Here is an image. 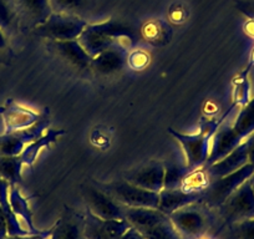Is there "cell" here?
<instances>
[{"label":"cell","mask_w":254,"mask_h":239,"mask_svg":"<svg viewBox=\"0 0 254 239\" xmlns=\"http://www.w3.org/2000/svg\"><path fill=\"white\" fill-rule=\"evenodd\" d=\"M77 41L91 58H95L112 46L128 49L136 43V35L130 26L111 19L102 23L87 24Z\"/></svg>","instance_id":"6da1fadb"},{"label":"cell","mask_w":254,"mask_h":239,"mask_svg":"<svg viewBox=\"0 0 254 239\" xmlns=\"http://www.w3.org/2000/svg\"><path fill=\"white\" fill-rule=\"evenodd\" d=\"M168 217L182 239H199L208 237L214 222L217 221L214 209L209 208L203 202L188 204L175 211Z\"/></svg>","instance_id":"7a4b0ae2"},{"label":"cell","mask_w":254,"mask_h":239,"mask_svg":"<svg viewBox=\"0 0 254 239\" xmlns=\"http://www.w3.org/2000/svg\"><path fill=\"white\" fill-rule=\"evenodd\" d=\"M227 114L224 115V117L227 116ZM223 119H221L219 121L207 122L198 133H193V135H186V133L178 132L172 127L168 128V133L173 138H176L177 142L181 145V147H182L186 157V166L190 170V172L206 166L209 156V150H211L212 137L216 133V131L218 130L219 126L222 125Z\"/></svg>","instance_id":"3957f363"},{"label":"cell","mask_w":254,"mask_h":239,"mask_svg":"<svg viewBox=\"0 0 254 239\" xmlns=\"http://www.w3.org/2000/svg\"><path fill=\"white\" fill-rule=\"evenodd\" d=\"M214 212L217 221L221 222V229L254 218V189L251 178L238 187Z\"/></svg>","instance_id":"277c9868"},{"label":"cell","mask_w":254,"mask_h":239,"mask_svg":"<svg viewBox=\"0 0 254 239\" xmlns=\"http://www.w3.org/2000/svg\"><path fill=\"white\" fill-rule=\"evenodd\" d=\"M87 24L89 23L79 15L51 13L45 23L34 29V33L48 41L76 40Z\"/></svg>","instance_id":"5b68a950"},{"label":"cell","mask_w":254,"mask_h":239,"mask_svg":"<svg viewBox=\"0 0 254 239\" xmlns=\"http://www.w3.org/2000/svg\"><path fill=\"white\" fill-rule=\"evenodd\" d=\"M254 175V163L249 162L239 170L213 179L209 182L207 188L203 192V202L209 208L216 209L236 191L238 187Z\"/></svg>","instance_id":"8992f818"},{"label":"cell","mask_w":254,"mask_h":239,"mask_svg":"<svg viewBox=\"0 0 254 239\" xmlns=\"http://www.w3.org/2000/svg\"><path fill=\"white\" fill-rule=\"evenodd\" d=\"M100 188L109 193L121 206L158 208V201H160L158 192L143 189L130 183L126 179H119V181L102 184Z\"/></svg>","instance_id":"52a82bcc"},{"label":"cell","mask_w":254,"mask_h":239,"mask_svg":"<svg viewBox=\"0 0 254 239\" xmlns=\"http://www.w3.org/2000/svg\"><path fill=\"white\" fill-rule=\"evenodd\" d=\"M49 126L48 114L41 115V119L33 126L24 130L0 135V156H18L24 148L40 136L44 135Z\"/></svg>","instance_id":"ba28073f"},{"label":"cell","mask_w":254,"mask_h":239,"mask_svg":"<svg viewBox=\"0 0 254 239\" xmlns=\"http://www.w3.org/2000/svg\"><path fill=\"white\" fill-rule=\"evenodd\" d=\"M82 197L87 209L100 219H125L122 206L100 187H82Z\"/></svg>","instance_id":"9c48e42d"},{"label":"cell","mask_w":254,"mask_h":239,"mask_svg":"<svg viewBox=\"0 0 254 239\" xmlns=\"http://www.w3.org/2000/svg\"><path fill=\"white\" fill-rule=\"evenodd\" d=\"M48 49L67 66L77 71H90L92 58L86 53L81 44L76 40L48 41Z\"/></svg>","instance_id":"30bf717a"},{"label":"cell","mask_w":254,"mask_h":239,"mask_svg":"<svg viewBox=\"0 0 254 239\" xmlns=\"http://www.w3.org/2000/svg\"><path fill=\"white\" fill-rule=\"evenodd\" d=\"M124 179L143 189L160 192L163 189L165 166L160 161H148L145 165L125 173Z\"/></svg>","instance_id":"8fae6325"},{"label":"cell","mask_w":254,"mask_h":239,"mask_svg":"<svg viewBox=\"0 0 254 239\" xmlns=\"http://www.w3.org/2000/svg\"><path fill=\"white\" fill-rule=\"evenodd\" d=\"M128 60V49L124 46H112L92 58L90 72L96 76H112L124 70Z\"/></svg>","instance_id":"7c38bea8"},{"label":"cell","mask_w":254,"mask_h":239,"mask_svg":"<svg viewBox=\"0 0 254 239\" xmlns=\"http://www.w3.org/2000/svg\"><path fill=\"white\" fill-rule=\"evenodd\" d=\"M0 115L4 121V128H5L4 133L28 128L41 119L40 114L28 109V107L21 106L20 104L11 99H9L4 104V106L0 107Z\"/></svg>","instance_id":"4fadbf2b"},{"label":"cell","mask_w":254,"mask_h":239,"mask_svg":"<svg viewBox=\"0 0 254 239\" xmlns=\"http://www.w3.org/2000/svg\"><path fill=\"white\" fill-rule=\"evenodd\" d=\"M18 19L25 26L35 29L48 20L51 15L49 0H13Z\"/></svg>","instance_id":"5bb4252c"},{"label":"cell","mask_w":254,"mask_h":239,"mask_svg":"<svg viewBox=\"0 0 254 239\" xmlns=\"http://www.w3.org/2000/svg\"><path fill=\"white\" fill-rule=\"evenodd\" d=\"M48 239H85V217L66 207L50 229Z\"/></svg>","instance_id":"9a60e30c"},{"label":"cell","mask_w":254,"mask_h":239,"mask_svg":"<svg viewBox=\"0 0 254 239\" xmlns=\"http://www.w3.org/2000/svg\"><path fill=\"white\" fill-rule=\"evenodd\" d=\"M249 163V148L248 141H243L238 147L234 148L232 152H229L226 157L217 161L216 163L211 166H207L206 171L209 179L213 181L216 178L223 177V176L229 175L234 171L239 170L243 166Z\"/></svg>","instance_id":"2e32d148"},{"label":"cell","mask_w":254,"mask_h":239,"mask_svg":"<svg viewBox=\"0 0 254 239\" xmlns=\"http://www.w3.org/2000/svg\"><path fill=\"white\" fill-rule=\"evenodd\" d=\"M158 211L170 216L177 209L183 208L194 202H202L203 192H187L182 188L161 189L158 192Z\"/></svg>","instance_id":"e0dca14e"},{"label":"cell","mask_w":254,"mask_h":239,"mask_svg":"<svg viewBox=\"0 0 254 239\" xmlns=\"http://www.w3.org/2000/svg\"><path fill=\"white\" fill-rule=\"evenodd\" d=\"M124 217L131 227L143 233L152 228L155 224L168 217L156 208H143V207H126L122 206Z\"/></svg>","instance_id":"ac0fdd59"},{"label":"cell","mask_w":254,"mask_h":239,"mask_svg":"<svg viewBox=\"0 0 254 239\" xmlns=\"http://www.w3.org/2000/svg\"><path fill=\"white\" fill-rule=\"evenodd\" d=\"M9 202H10L11 209L14 214L18 218L21 228L24 229L26 234H41L44 232L38 231L33 224V217H31V211L29 208L28 201L25 197L21 194L16 184H10L9 187Z\"/></svg>","instance_id":"d6986e66"},{"label":"cell","mask_w":254,"mask_h":239,"mask_svg":"<svg viewBox=\"0 0 254 239\" xmlns=\"http://www.w3.org/2000/svg\"><path fill=\"white\" fill-rule=\"evenodd\" d=\"M65 133L66 132L64 130H54V128L46 130L43 136H40L38 140H35L34 142H31L30 145L26 146V147L24 148L23 152L19 155L20 156L21 161H23V165L33 166L34 162L36 161V158H38L40 151L43 150V148H46L50 145H53L54 142H56V140H58L60 136L65 135Z\"/></svg>","instance_id":"ffe728a7"},{"label":"cell","mask_w":254,"mask_h":239,"mask_svg":"<svg viewBox=\"0 0 254 239\" xmlns=\"http://www.w3.org/2000/svg\"><path fill=\"white\" fill-rule=\"evenodd\" d=\"M232 130L239 141H246L254 133V97L242 106L234 122L231 123Z\"/></svg>","instance_id":"44dd1931"},{"label":"cell","mask_w":254,"mask_h":239,"mask_svg":"<svg viewBox=\"0 0 254 239\" xmlns=\"http://www.w3.org/2000/svg\"><path fill=\"white\" fill-rule=\"evenodd\" d=\"M23 161L20 156H0V177L9 184H18L21 182Z\"/></svg>","instance_id":"7402d4cb"},{"label":"cell","mask_w":254,"mask_h":239,"mask_svg":"<svg viewBox=\"0 0 254 239\" xmlns=\"http://www.w3.org/2000/svg\"><path fill=\"white\" fill-rule=\"evenodd\" d=\"M165 166V179H163V188L165 189H175L181 188L185 178L190 173L187 166L178 165L173 161L163 162Z\"/></svg>","instance_id":"603a6c76"},{"label":"cell","mask_w":254,"mask_h":239,"mask_svg":"<svg viewBox=\"0 0 254 239\" xmlns=\"http://www.w3.org/2000/svg\"><path fill=\"white\" fill-rule=\"evenodd\" d=\"M142 236L146 239H182V237L173 227L170 217H166L165 219L155 224L152 228L143 232Z\"/></svg>","instance_id":"cb8c5ba5"},{"label":"cell","mask_w":254,"mask_h":239,"mask_svg":"<svg viewBox=\"0 0 254 239\" xmlns=\"http://www.w3.org/2000/svg\"><path fill=\"white\" fill-rule=\"evenodd\" d=\"M16 20L18 14L13 0H0V29L3 31L11 30Z\"/></svg>","instance_id":"d4e9b609"},{"label":"cell","mask_w":254,"mask_h":239,"mask_svg":"<svg viewBox=\"0 0 254 239\" xmlns=\"http://www.w3.org/2000/svg\"><path fill=\"white\" fill-rule=\"evenodd\" d=\"M229 239H254V218L227 227Z\"/></svg>","instance_id":"484cf974"},{"label":"cell","mask_w":254,"mask_h":239,"mask_svg":"<svg viewBox=\"0 0 254 239\" xmlns=\"http://www.w3.org/2000/svg\"><path fill=\"white\" fill-rule=\"evenodd\" d=\"M53 13L77 15V10L84 6L85 0H49Z\"/></svg>","instance_id":"4316f807"},{"label":"cell","mask_w":254,"mask_h":239,"mask_svg":"<svg viewBox=\"0 0 254 239\" xmlns=\"http://www.w3.org/2000/svg\"><path fill=\"white\" fill-rule=\"evenodd\" d=\"M119 239H146L145 237L142 236L141 232H138L137 229L133 228V227H130V228L127 229Z\"/></svg>","instance_id":"83f0119b"},{"label":"cell","mask_w":254,"mask_h":239,"mask_svg":"<svg viewBox=\"0 0 254 239\" xmlns=\"http://www.w3.org/2000/svg\"><path fill=\"white\" fill-rule=\"evenodd\" d=\"M6 237H8V224H6L5 214L0 204V239H5Z\"/></svg>","instance_id":"f1b7e54d"},{"label":"cell","mask_w":254,"mask_h":239,"mask_svg":"<svg viewBox=\"0 0 254 239\" xmlns=\"http://www.w3.org/2000/svg\"><path fill=\"white\" fill-rule=\"evenodd\" d=\"M50 231L41 234H29V236H8L5 239H48Z\"/></svg>","instance_id":"f546056e"},{"label":"cell","mask_w":254,"mask_h":239,"mask_svg":"<svg viewBox=\"0 0 254 239\" xmlns=\"http://www.w3.org/2000/svg\"><path fill=\"white\" fill-rule=\"evenodd\" d=\"M248 141V148H249V162L254 163V133L247 138Z\"/></svg>","instance_id":"4dcf8cb0"},{"label":"cell","mask_w":254,"mask_h":239,"mask_svg":"<svg viewBox=\"0 0 254 239\" xmlns=\"http://www.w3.org/2000/svg\"><path fill=\"white\" fill-rule=\"evenodd\" d=\"M8 43H6V38H5V34L4 31L0 29V50H3V49L6 48Z\"/></svg>","instance_id":"1f68e13d"},{"label":"cell","mask_w":254,"mask_h":239,"mask_svg":"<svg viewBox=\"0 0 254 239\" xmlns=\"http://www.w3.org/2000/svg\"><path fill=\"white\" fill-rule=\"evenodd\" d=\"M251 182H252V186H253V189H254V175L251 177Z\"/></svg>","instance_id":"d6a6232c"},{"label":"cell","mask_w":254,"mask_h":239,"mask_svg":"<svg viewBox=\"0 0 254 239\" xmlns=\"http://www.w3.org/2000/svg\"><path fill=\"white\" fill-rule=\"evenodd\" d=\"M199 239H213V238H209V237H203V238H199Z\"/></svg>","instance_id":"836d02e7"}]
</instances>
